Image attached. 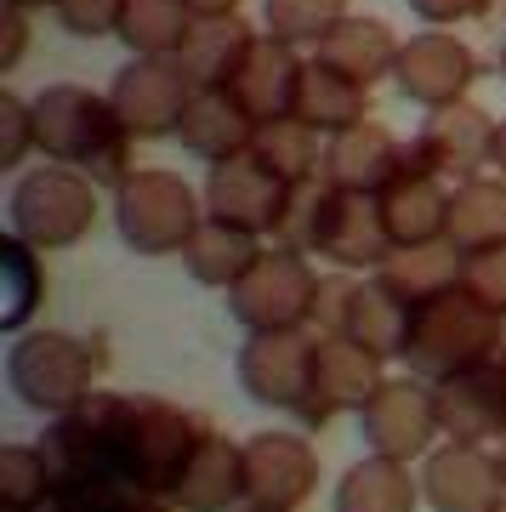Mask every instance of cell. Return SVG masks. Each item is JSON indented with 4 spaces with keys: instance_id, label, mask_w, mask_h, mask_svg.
Here are the masks:
<instances>
[{
    "instance_id": "45",
    "label": "cell",
    "mask_w": 506,
    "mask_h": 512,
    "mask_svg": "<svg viewBox=\"0 0 506 512\" xmlns=\"http://www.w3.org/2000/svg\"><path fill=\"white\" fill-rule=\"evenodd\" d=\"M194 18H234L239 12V0H182Z\"/></svg>"
},
{
    "instance_id": "23",
    "label": "cell",
    "mask_w": 506,
    "mask_h": 512,
    "mask_svg": "<svg viewBox=\"0 0 506 512\" xmlns=\"http://www.w3.org/2000/svg\"><path fill=\"white\" fill-rule=\"evenodd\" d=\"M410 160V143H398L381 120L325 137V183L342 194H381Z\"/></svg>"
},
{
    "instance_id": "4",
    "label": "cell",
    "mask_w": 506,
    "mask_h": 512,
    "mask_svg": "<svg viewBox=\"0 0 506 512\" xmlns=\"http://www.w3.org/2000/svg\"><path fill=\"white\" fill-rule=\"evenodd\" d=\"M506 348V319L489 313L478 296L450 291L416 308V325H410V348H404V365L421 382H444V376H461L472 365H489L501 359Z\"/></svg>"
},
{
    "instance_id": "30",
    "label": "cell",
    "mask_w": 506,
    "mask_h": 512,
    "mask_svg": "<svg viewBox=\"0 0 506 512\" xmlns=\"http://www.w3.org/2000/svg\"><path fill=\"white\" fill-rule=\"evenodd\" d=\"M336 512H416L421 507V478L410 473V461L387 456H359L336 484Z\"/></svg>"
},
{
    "instance_id": "18",
    "label": "cell",
    "mask_w": 506,
    "mask_h": 512,
    "mask_svg": "<svg viewBox=\"0 0 506 512\" xmlns=\"http://www.w3.org/2000/svg\"><path fill=\"white\" fill-rule=\"evenodd\" d=\"M410 154H416L427 171L450 177V183H467L484 165H495V120H489L478 103H450V109H427L421 131L410 137Z\"/></svg>"
},
{
    "instance_id": "31",
    "label": "cell",
    "mask_w": 506,
    "mask_h": 512,
    "mask_svg": "<svg viewBox=\"0 0 506 512\" xmlns=\"http://www.w3.org/2000/svg\"><path fill=\"white\" fill-rule=\"evenodd\" d=\"M450 245L461 256L506 245V177L501 171L495 177L478 171V177L450 188Z\"/></svg>"
},
{
    "instance_id": "47",
    "label": "cell",
    "mask_w": 506,
    "mask_h": 512,
    "mask_svg": "<svg viewBox=\"0 0 506 512\" xmlns=\"http://www.w3.org/2000/svg\"><path fill=\"white\" fill-rule=\"evenodd\" d=\"M6 6H18V12H40V6H57V0H6Z\"/></svg>"
},
{
    "instance_id": "8",
    "label": "cell",
    "mask_w": 506,
    "mask_h": 512,
    "mask_svg": "<svg viewBox=\"0 0 506 512\" xmlns=\"http://www.w3.org/2000/svg\"><path fill=\"white\" fill-rule=\"evenodd\" d=\"M410 325H416V308L398 302L381 279H359V274H342V268L325 274L319 319H313L319 336H347V342H359L364 353H376L387 365V359H404Z\"/></svg>"
},
{
    "instance_id": "5",
    "label": "cell",
    "mask_w": 506,
    "mask_h": 512,
    "mask_svg": "<svg viewBox=\"0 0 506 512\" xmlns=\"http://www.w3.org/2000/svg\"><path fill=\"white\" fill-rule=\"evenodd\" d=\"M114 228L137 256H182L205 228V194L165 165H137L114 188Z\"/></svg>"
},
{
    "instance_id": "22",
    "label": "cell",
    "mask_w": 506,
    "mask_h": 512,
    "mask_svg": "<svg viewBox=\"0 0 506 512\" xmlns=\"http://www.w3.org/2000/svg\"><path fill=\"white\" fill-rule=\"evenodd\" d=\"M302 69H308V57L296 52L290 40L279 35H256V46L245 52V63H239V74L228 80V92L245 103V114L251 120H290L296 114V92H302Z\"/></svg>"
},
{
    "instance_id": "24",
    "label": "cell",
    "mask_w": 506,
    "mask_h": 512,
    "mask_svg": "<svg viewBox=\"0 0 506 512\" xmlns=\"http://www.w3.org/2000/svg\"><path fill=\"white\" fill-rule=\"evenodd\" d=\"M256 126H262V120H251L234 92L199 86L194 103H188V114H182L177 143L205 165H228V160H245V154L256 148Z\"/></svg>"
},
{
    "instance_id": "37",
    "label": "cell",
    "mask_w": 506,
    "mask_h": 512,
    "mask_svg": "<svg viewBox=\"0 0 506 512\" xmlns=\"http://www.w3.org/2000/svg\"><path fill=\"white\" fill-rule=\"evenodd\" d=\"M347 18V0H262V29L290 46H319Z\"/></svg>"
},
{
    "instance_id": "17",
    "label": "cell",
    "mask_w": 506,
    "mask_h": 512,
    "mask_svg": "<svg viewBox=\"0 0 506 512\" xmlns=\"http://www.w3.org/2000/svg\"><path fill=\"white\" fill-rule=\"evenodd\" d=\"M245 484L262 507H296L319 490V450L296 427H262L245 439Z\"/></svg>"
},
{
    "instance_id": "27",
    "label": "cell",
    "mask_w": 506,
    "mask_h": 512,
    "mask_svg": "<svg viewBox=\"0 0 506 512\" xmlns=\"http://www.w3.org/2000/svg\"><path fill=\"white\" fill-rule=\"evenodd\" d=\"M290 120L313 126L319 137L353 131V126L370 120V86L347 80L342 69H330L325 57H308V69H302V92H296V114H290Z\"/></svg>"
},
{
    "instance_id": "9",
    "label": "cell",
    "mask_w": 506,
    "mask_h": 512,
    "mask_svg": "<svg viewBox=\"0 0 506 512\" xmlns=\"http://www.w3.org/2000/svg\"><path fill=\"white\" fill-rule=\"evenodd\" d=\"M313 348H319V330H245L234 359L239 393L262 410L296 416L313 393Z\"/></svg>"
},
{
    "instance_id": "12",
    "label": "cell",
    "mask_w": 506,
    "mask_h": 512,
    "mask_svg": "<svg viewBox=\"0 0 506 512\" xmlns=\"http://www.w3.org/2000/svg\"><path fill=\"white\" fill-rule=\"evenodd\" d=\"M359 433H364V444H370V456L427 461L438 444H444L433 382H421V376H381V387L359 410Z\"/></svg>"
},
{
    "instance_id": "36",
    "label": "cell",
    "mask_w": 506,
    "mask_h": 512,
    "mask_svg": "<svg viewBox=\"0 0 506 512\" xmlns=\"http://www.w3.org/2000/svg\"><path fill=\"white\" fill-rule=\"evenodd\" d=\"M0 274H6V308H0V325L23 330L35 319V308L46 302V274H40V251L29 239H18L6 228L0 239Z\"/></svg>"
},
{
    "instance_id": "38",
    "label": "cell",
    "mask_w": 506,
    "mask_h": 512,
    "mask_svg": "<svg viewBox=\"0 0 506 512\" xmlns=\"http://www.w3.org/2000/svg\"><path fill=\"white\" fill-rule=\"evenodd\" d=\"M325 194H330L325 177H313V183L290 188V211H285V222H279V234H273L279 245H285V251L313 256V234H319V211H325Z\"/></svg>"
},
{
    "instance_id": "6",
    "label": "cell",
    "mask_w": 506,
    "mask_h": 512,
    "mask_svg": "<svg viewBox=\"0 0 506 512\" xmlns=\"http://www.w3.org/2000/svg\"><path fill=\"white\" fill-rule=\"evenodd\" d=\"M97 211H103L97 183H91L86 171L52 165V160L23 171L18 183H12V205H6L12 234L29 239L35 251H69V245H80L91 234Z\"/></svg>"
},
{
    "instance_id": "15",
    "label": "cell",
    "mask_w": 506,
    "mask_h": 512,
    "mask_svg": "<svg viewBox=\"0 0 506 512\" xmlns=\"http://www.w3.org/2000/svg\"><path fill=\"white\" fill-rule=\"evenodd\" d=\"M199 194H205V217L228 222V228H245V234H256V239H273L279 222H285V211H290V183L273 177L256 154L211 165Z\"/></svg>"
},
{
    "instance_id": "51",
    "label": "cell",
    "mask_w": 506,
    "mask_h": 512,
    "mask_svg": "<svg viewBox=\"0 0 506 512\" xmlns=\"http://www.w3.org/2000/svg\"><path fill=\"white\" fill-rule=\"evenodd\" d=\"M501 370H506V348H501Z\"/></svg>"
},
{
    "instance_id": "7",
    "label": "cell",
    "mask_w": 506,
    "mask_h": 512,
    "mask_svg": "<svg viewBox=\"0 0 506 512\" xmlns=\"http://www.w3.org/2000/svg\"><path fill=\"white\" fill-rule=\"evenodd\" d=\"M319 291H325V274L313 268V256L268 245L251 274L228 291V313L245 330H313Z\"/></svg>"
},
{
    "instance_id": "2",
    "label": "cell",
    "mask_w": 506,
    "mask_h": 512,
    "mask_svg": "<svg viewBox=\"0 0 506 512\" xmlns=\"http://www.w3.org/2000/svg\"><path fill=\"white\" fill-rule=\"evenodd\" d=\"M205 433L211 427L199 416H188L182 404L126 393L120 399V427H114V473L126 484H137V490L171 501Z\"/></svg>"
},
{
    "instance_id": "52",
    "label": "cell",
    "mask_w": 506,
    "mask_h": 512,
    "mask_svg": "<svg viewBox=\"0 0 506 512\" xmlns=\"http://www.w3.org/2000/svg\"><path fill=\"white\" fill-rule=\"evenodd\" d=\"M501 512H506V501H501Z\"/></svg>"
},
{
    "instance_id": "28",
    "label": "cell",
    "mask_w": 506,
    "mask_h": 512,
    "mask_svg": "<svg viewBox=\"0 0 506 512\" xmlns=\"http://www.w3.org/2000/svg\"><path fill=\"white\" fill-rule=\"evenodd\" d=\"M268 251L256 234H245V228H228V222L205 217V228H199L194 239H188V251H182V268H188V279L194 285H205V291H234L239 279L256 268V256Z\"/></svg>"
},
{
    "instance_id": "10",
    "label": "cell",
    "mask_w": 506,
    "mask_h": 512,
    "mask_svg": "<svg viewBox=\"0 0 506 512\" xmlns=\"http://www.w3.org/2000/svg\"><path fill=\"white\" fill-rule=\"evenodd\" d=\"M120 399L126 393H91L63 416L46 421L40 450L52 456L57 484L63 490H86V484H126L114 473V427H120Z\"/></svg>"
},
{
    "instance_id": "40",
    "label": "cell",
    "mask_w": 506,
    "mask_h": 512,
    "mask_svg": "<svg viewBox=\"0 0 506 512\" xmlns=\"http://www.w3.org/2000/svg\"><path fill=\"white\" fill-rule=\"evenodd\" d=\"M57 29L74 40H103L120 29V12H126V0H57Z\"/></svg>"
},
{
    "instance_id": "32",
    "label": "cell",
    "mask_w": 506,
    "mask_h": 512,
    "mask_svg": "<svg viewBox=\"0 0 506 512\" xmlns=\"http://www.w3.org/2000/svg\"><path fill=\"white\" fill-rule=\"evenodd\" d=\"M251 46H256V29L234 12V18H194V29H188L177 57L199 86H222L228 92V80L239 74V63H245Z\"/></svg>"
},
{
    "instance_id": "49",
    "label": "cell",
    "mask_w": 506,
    "mask_h": 512,
    "mask_svg": "<svg viewBox=\"0 0 506 512\" xmlns=\"http://www.w3.org/2000/svg\"><path fill=\"white\" fill-rule=\"evenodd\" d=\"M501 80H506V40H501Z\"/></svg>"
},
{
    "instance_id": "16",
    "label": "cell",
    "mask_w": 506,
    "mask_h": 512,
    "mask_svg": "<svg viewBox=\"0 0 506 512\" xmlns=\"http://www.w3.org/2000/svg\"><path fill=\"white\" fill-rule=\"evenodd\" d=\"M376 387H381L376 353H364L359 342H347V336H319V348H313V393H308V404L296 410V427H302V433H319V427H330V421L347 416V410H364Z\"/></svg>"
},
{
    "instance_id": "48",
    "label": "cell",
    "mask_w": 506,
    "mask_h": 512,
    "mask_svg": "<svg viewBox=\"0 0 506 512\" xmlns=\"http://www.w3.org/2000/svg\"><path fill=\"white\" fill-rule=\"evenodd\" d=\"M234 512H296V507H262V501H245V507H234Z\"/></svg>"
},
{
    "instance_id": "3",
    "label": "cell",
    "mask_w": 506,
    "mask_h": 512,
    "mask_svg": "<svg viewBox=\"0 0 506 512\" xmlns=\"http://www.w3.org/2000/svg\"><path fill=\"white\" fill-rule=\"evenodd\" d=\"M103 336H74V330H23L6 348V382L18 393L23 410L35 416H63L74 404L97 393V370H103Z\"/></svg>"
},
{
    "instance_id": "35",
    "label": "cell",
    "mask_w": 506,
    "mask_h": 512,
    "mask_svg": "<svg viewBox=\"0 0 506 512\" xmlns=\"http://www.w3.org/2000/svg\"><path fill=\"white\" fill-rule=\"evenodd\" d=\"M57 467L40 444H6L0 450V512H46L57 501Z\"/></svg>"
},
{
    "instance_id": "13",
    "label": "cell",
    "mask_w": 506,
    "mask_h": 512,
    "mask_svg": "<svg viewBox=\"0 0 506 512\" xmlns=\"http://www.w3.org/2000/svg\"><path fill=\"white\" fill-rule=\"evenodd\" d=\"M398 97H410L416 109H450V103H467L472 86H478V52H472L461 35L450 29H421V35L404 40L393 69Z\"/></svg>"
},
{
    "instance_id": "33",
    "label": "cell",
    "mask_w": 506,
    "mask_h": 512,
    "mask_svg": "<svg viewBox=\"0 0 506 512\" xmlns=\"http://www.w3.org/2000/svg\"><path fill=\"white\" fill-rule=\"evenodd\" d=\"M188 29H194V12L182 0H126L114 40L131 57H177Z\"/></svg>"
},
{
    "instance_id": "21",
    "label": "cell",
    "mask_w": 506,
    "mask_h": 512,
    "mask_svg": "<svg viewBox=\"0 0 506 512\" xmlns=\"http://www.w3.org/2000/svg\"><path fill=\"white\" fill-rule=\"evenodd\" d=\"M313 256H325L330 268H342V274L381 268L393 256V239H387L376 194H342V188H330L325 211H319V234H313Z\"/></svg>"
},
{
    "instance_id": "1",
    "label": "cell",
    "mask_w": 506,
    "mask_h": 512,
    "mask_svg": "<svg viewBox=\"0 0 506 512\" xmlns=\"http://www.w3.org/2000/svg\"><path fill=\"white\" fill-rule=\"evenodd\" d=\"M29 109H35V154H46L52 165L86 171L97 188H120L137 171L131 165L137 137L126 131V120L114 114V103L103 92L74 86V80H57Z\"/></svg>"
},
{
    "instance_id": "39",
    "label": "cell",
    "mask_w": 506,
    "mask_h": 512,
    "mask_svg": "<svg viewBox=\"0 0 506 512\" xmlns=\"http://www.w3.org/2000/svg\"><path fill=\"white\" fill-rule=\"evenodd\" d=\"M461 291L478 296L489 313H501L506 319V245H495V251H472L467 262H461Z\"/></svg>"
},
{
    "instance_id": "29",
    "label": "cell",
    "mask_w": 506,
    "mask_h": 512,
    "mask_svg": "<svg viewBox=\"0 0 506 512\" xmlns=\"http://www.w3.org/2000/svg\"><path fill=\"white\" fill-rule=\"evenodd\" d=\"M461 262H467V256L455 251L450 239H438V245H410V251H393L376 268V279L398 296V302L427 308V302H438V296L461 291Z\"/></svg>"
},
{
    "instance_id": "43",
    "label": "cell",
    "mask_w": 506,
    "mask_h": 512,
    "mask_svg": "<svg viewBox=\"0 0 506 512\" xmlns=\"http://www.w3.org/2000/svg\"><path fill=\"white\" fill-rule=\"evenodd\" d=\"M410 12H416L427 29H455V23L484 18L489 0H410Z\"/></svg>"
},
{
    "instance_id": "42",
    "label": "cell",
    "mask_w": 506,
    "mask_h": 512,
    "mask_svg": "<svg viewBox=\"0 0 506 512\" xmlns=\"http://www.w3.org/2000/svg\"><path fill=\"white\" fill-rule=\"evenodd\" d=\"M80 495H91V507L97 512H171L165 495H148V490H137V484H86Z\"/></svg>"
},
{
    "instance_id": "26",
    "label": "cell",
    "mask_w": 506,
    "mask_h": 512,
    "mask_svg": "<svg viewBox=\"0 0 506 512\" xmlns=\"http://www.w3.org/2000/svg\"><path fill=\"white\" fill-rule=\"evenodd\" d=\"M398 52H404V40L393 35V23L387 18H359V12H347V18L313 46V57H325L330 69H342L347 80H359V86L393 80Z\"/></svg>"
},
{
    "instance_id": "20",
    "label": "cell",
    "mask_w": 506,
    "mask_h": 512,
    "mask_svg": "<svg viewBox=\"0 0 506 512\" xmlns=\"http://www.w3.org/2000/svg\"><path fill=\"white\" fill-rule=\"evenodd\" d=\"M450 188H455L450 177L427 171L416 154L404 160V171H398L393 183L376 194L393 251H410V245H438V239H450Z\"/></svg>"
},
{
    "instance_id": "25",
    "label": "cell",
    "mask_w": 506,
    "mask_h": 512,
    "mask_svg": "<svg viewBox=\"0 0 506 512\" xmlns=\"http://www.w3.org/2000/svg\"><path fill=\"white\" fill-rule=\"evenodd\" d=\"M251 501V484H245V444L222 439V433H205L182 473L171 507L177 512H234Z\"/></svg>"
},
{
    "instance_id": "46",
    "label": "cell",
    "mask_w": 506,
    "mask_h": 512,
    "mask_svg": "<svg viewBox=\"0 0 506 512\" xmlns=\"http://www.w3.org/2000/svg\"><path fill=\"white\" fill-rule=\"evenodd\" d=\"M495 171L506 177V120H495Z\"/></svg>"
},
{
    "instance_id": "50",
    "label": "cell",
    "mask_w": 506,
    "mask_h": 512,
    "mask_svg": "<svg viewBox=\"0 0 506 512\" xmlns=\"http://www.w3.org/2000/svg\"><path fill=\"white\" fill-rule=\"evenodd\" d=\"M495 450H501V467H506V439H501V444H495Z\"/></svg>"
},
{
    "instance_id": "34",
    "label": "cell",
    "mask_w": 506,
    "mask_h": 512,
    "mask_svg": "<svg viewBox=\"0 0 506 512\" xmlns=\"http://www.w3.org/2000/svg\"><path fill=\"white\" fill-rule=\"evenodd\" d=\"M251 154L268 165L273 177H285L290 188L325 177V137L313 126H302V120H268V126H256Z\"/></svg>"
},
{
    "instance_id": "14",
    "label": "cell",
    "mask_w": 506,
    "mask_h": 512,
    "mask_svg": "<svg viewBox=\"0 0 506 512\" xmlns=\"http://www.w3.org/2000/svg\"><path fill=\"white\" fill-rule=\"evenodd\" d=\"M421 501H427V512H501L506 501L501 450L444 439L421 461Z\"/></svg>"
},
{
    "instance_id": "41",
    "label": "cell",
    "mask_w": 506,
    "mask_h": 512,
    "mask_svg": "<svg viewBox=\"0 0 506 512\" xmlns=\"http://www.w3.org/2000/svg\"><path fill=\"white\" fill-rule=\"evenodd\" d=\"M29 148H35V109H29L23 97L0 92V165H6V171L23 165Z\"/></svg>"
},
{
    "instance_id": "44",
    "label": "cell",
    "mask_w": 506,
    "mask_h": 512,
    "mask_svg": "<svg viewBox=\"0 0 506 512\" xmlns=\"http://www.w3.org/2000/svg\"><path fill=\"white\" fill-rule=\"evenodd\" d=\"M23 52H29V12L0 0V69L12 74L23 63Z\"/></svg>"
},
{
    "instance_id": "11",
    "label": "cell",
    "mask_w": 506,
    "mask_h": 512,
    "mask_svg": "<svg viewBox=\"0 0 506 512\" xmlns=\"http://www.w3.org/2000/svg\"><path fill=\"white\" fill-rule=\"evenodd\" d=\"M194 92L199 80L182 69V57H126L109 86V103L137 143H160V137L182 131V114H188Z\"/></svg>"
},
{
    "instance_id": "19",
    "label": "cell",
    "mask_w": 506,
    "mask_h": 512,
    "mask_svg": "<svg viewBox=\"0 0 506 512\" xmlns=\"http://www.w3.org/2000/svg\"><path fill=\"white\" fill-rule=\"evenodd\" d=\"M433 404H438V433L444 439L501 444L506 439V370H501V359L433 382Z\"/></svg>"
}]
</instances>
